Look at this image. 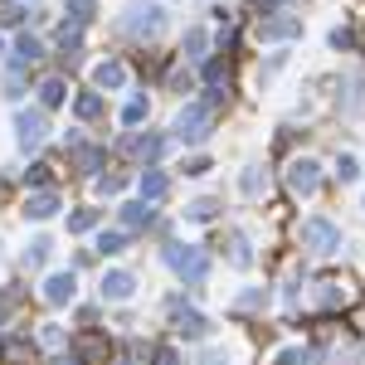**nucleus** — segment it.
<instances>
[{
	"label": "nucleus",
	"mask_w": 365,
	"mask_h": 365,
	"mask_svg": "<svg viewBox=\"0 0 365 365\" xmlns=\"http://www.w3.org/2000/svg\"><path fill=\"white\" fill-rule=\"evenodd\" d=\"M166 25V10L156 5V0H127V10H122V29L132 34V39H156Z\"/></svg>",
	"instance_id": "obj_1"
},
{
	"label": "nucleus",
	"mask_w": 365,
	"mask_h": 365,
	"mask_svg": "<svg viewBox=\"0 0 365 365\" xmlns=\"http://www.w3.org/2000/svg\"><path fill=\"white\" fill-rule=\"evenodd\" d=\"M210 122H215V103H210V98L185 103V108L175 113V137L180 141H205L210 137Z\"/></svg>",
	"instance_id": "obj_2"
},
{
	"label": "nucleus",
	"mask_w": 365,
	"mask_h": 365,
	"mask_svg": "<svg viewBox=\"0 0 365 365\" xmlns=\"http://www.w3.org/2000/svg\"><path fill=\"white\" fill-rule=\"evenodd\" d=\"M297 239H302V249H312V253H336L341 249V225H331L327 215H307L302 229H297Z\"/></svg>",
	"instance_id": "obj_3"
},
{
	"label": "nucleus",
	"mask_w": 365,
	"mask_h": 365,
	"mask_svg": "<svg viewBox=\"0 0 365 365\" xmlns=\"http://www.w3.org/2000/svg\"><path fill=\"white\" fill-rule=\"evenodd\" d=\"M166 263L185 282H190V287H200V282H205V273H210V258H205L195 244H170V249H166Z\"/></svg>",
	"instance_id": "obj_4"
},
{
	"label": "nucleus",
	"mask_w": 365,
	"mask_h": 365,
	"mask_svg": "<svg viewBox=\"0 0 365 365\" xmlns=\"http://www.w3.org/2000/svg\"><path fill=\"white\" fill-rule=\"evenodd\" d=\"M287 190L297 200H307L322 190V166H317V156H292L287 161Z\"/></svg>",
	"instance_id": "obj_5"
},
{
	"label": "nucleus",
	"mask_w": 365,
	"mask_h": 365,
	"mask_svg": "<svg viewBox=\"0 0 365 365\" xmlns=\"http://www.w3.org/2000/svg\"><path fill=\"white\" fill-rule=\"evenodd\" d=\"M44 137H49V122H44V113L39 108H20L15 113V141H20V151H39L44 146Z\"/></svg>",
	"instance_id": "obj_6"
},
{
	"label": "nucleus",
	"mask_w": 365,
	"mask_h": 365,
	"mask_svg": "<svg viewBox=\"0 0 365 365\" xmlns=\"http://www.w3.org/2000/svg\"><path fill=\"white\" fill-rule=\"evenodd\" d=\"M253 34H258V44H278V39H302V15H263L258 25H253Z\"/></svg>",
	"instance_id": "obj_7"
},
{
	"label": "nucleus",
	"mask_w": 365,
	"mask_h": 365,
	"mask_svg": "<svg viewBox=\"0 0 365 365\" xmlns=\"http://www.w3.org/2000/svg\"><path fill=\"white\" fill-rule=\"evenodd\" d=\"M132 292H137V278L132 273H122V268L103 273V302H127Z\"/></svg>",
	"instance_id": "obj_8"
},
{
	"label": "nucleus",
	"mask_w": 365,
	"mask_h": 365,
	"mask_svg": "<svg viewBox=\"0 0 365 365\" xmlns=\"http://www.w3.org/2000/svg\"><path fill=\"white\" fill-rule=\"evenodd\" d=\"M73 292H78V278H73V268H68V273H54V278L44 282V302H54V307L73 302Z\"/></svg>",
	"instance_id": "obj_9"
},
{
	"label": "nucleus",
	"mask_w": 365,
	"mask_h": 365,
	"mask_svg": "<svg viewBox=\"0 0 365 365\" xmlns=\"http://www.w3.org/2000/svg\"><path fill=\"white\" fill-rule=\"evenodd\" d=\"M175 331L185 341H205L210 336V322H205L200 312H180V302H175Z\"/></svg>",
	"instance_id": "obj_10"
},
{
	"label": "nucleus",
	"mask_w": 365,
	"mask_h": 365,
	"mask_svg": "<svg viewBox=\"0 0 365 365\" xmlns=\"http://www.w3.org/2000/svg\"><path fill=\"white\" fill-rule=\"evenodd\" d=\"M229 263H234V268H253V244H249V234H244V229H234V234H229Z\"/></svg>",
	"instance_id": "obj_11"
},
{
	"label": "nucleus",
	"mask_w": 365,
	"mask_h": 365,
	"mask_svg": "<svg viewBox=\"0 0 365 365\" xmlns=\"http://www.w3.org/2000/svg\"><path fill=\"white\" fill-rule=\"evenodd\" d=\"M25 215H29V220H49V215H58V195H54V190L29 195V200H25Z\"/></svg>",
	"instance_id": "obj_12"
},
{
	"label": "nucleus",
	"mask_w": 365,
	"mask_h": 365,
	"mask_svg": "<svg viewBox=\"0 0 365 365\" xmlns=\"http://www.w3.org/2000/svg\"><path fill=\"white\" fill-rule=\"evenodd\" d=\"M93 83H98V88H122V83H127V68H122L117 58H108V63L93 68Z\"/></svg>",
	"instance_id": "obj_13"
},
{
	"label": "nucleus",
	"mask_w": 365,
	"mask_h": 365,
	"mask_svg": "<svg viewBox=\"0 0 365 365\" xmlns=\"http://www.w3.org/2000/svg\"><path fill=\"white\" fill-rule=\"evenodd\" d=\"M180 49H185V58H205V54H210V29H205V25H190Z\"/></svg>",
	"instance_id": "obj_14"
},
{
	"label": "nucleus",
	"mask_w": 365,
	"mask_h": 365,
	"mask_svg": "<svg viewBox=\"0 0 365 365\" xmlns=\"http://www.w3.org/2000/svg\"><path fill=\"white\" fill-rule=\"evenodd\" d=\"M146 225H151V205H146V200L122 205V229H146Z\"/></svg>",
	"instance_id": "obj_15"
},
{
	"label": "nucleus",
	"mask_w": 365,
	"mask_h": 365,
	"mask_svg": "<svg viewBox=\"0 0 365 365\" xmlns=\"http://www.w3.org/2000/svg\"><path fill=\"white\" fill-rule=\"evenodd\" d=\"M239 190L249 200H258L263 190H268V175H263V166H244V175H239Z\"/></svg>",
	"instance_id": "obj_16"
},
{
	"label": "nucleus",
	"mask_w": 365,
	"mask_h": 365,
	"mask_svg": "<svg viewBox=\"0 0 365 365\" xmlns=\"http://www.w3.org/2000/svg\"><path fill=\"white\" fill-rule=\"evenodd\" d=\"M170 190V180L161 170H141V200H161Z\"/></svg>",
	"instance_id": "obj_17"
},
{
	"label": "nucleus",
	"mask_w": 365,
	"mask_h": 365,
	"mask_svg": "<svg viewBox=\"0 0 365 365\" xmlns=\"http://www.w3.org/2000/svg\"><path fill=\"white\" fill-rule=\"evenodd\" d=\"M234 307H239V312H258V307H268V287H249V292H239V297H234Z\"/></svg>",
	"instance_id": "obj_18"
},
{
	"label": "nucleus",
	"mask_w": 365,
	"mask_h": 365,
	"mask_svg": "<svg viewBox=\"0 0 365 365\" xmlns=\"http://www.w3.org/2000/svg\"><path fill=\"white\" fill-rule=\"evenodd\" d=\"M63 98H68V93H63L58 78H44V83H39V103H44V108H58Z\"/></svg>",
	"instance_id": "obj_19"
},
{
	"label": "nucleus",
	"mask_w": 365,
	"mask_h": 365,
	"mask_svg": "<svg viewBox=\"0 0 365 365\" xmlns=\"http://www.w3.org/2000/svg\"><path fill=\"white\" fill-rule=\"evenodd\" d=\"M215 210H220L215 200H195V205H185V220H195V225H210V220H215Z\"/></svg>",
	"instance_id": "obj_20"
},
{
	"label": "nucleus",
	"mask_w": 365,
	"mask_h": 365,
	"mask_svg": "<svg viewBox=\"0 0 365 365\" xmlns=\"http://www.w3.org/2000/svg\"><path fill=\"white\" fill-rule=\"evenodd\" d=\"M132 151H137V156H146V161H156V156L166 151V141H161V137H137V141H132Z\"/></svg>",
	"instance_id": "obj_21"
},
{
	"label": "nucleus",
	"mask_w": 365,
	"mask_h": 365,
	"mask_svg": "<svg viewBox=\"0 0 365 365\" xmlns=\"http://www.w3.org/2000/svg\"><path fill=\"white\" fill-rule=\"evenodd\" d=\"M49 249H54L49 239H34V244L25 249V268H44V258H49Z\"/></svg>",
	"instance_id": "obj_22"
},
{
	"label": "nucleus",
	"mask_w": 365,
	"mask_h": 365,
	"mask_svg": "<svg viewBox=\"0 0 365 365\" xmlns=\"http://www.w3.org/2000/svg\"><path fill=\"white\" fill-rule=\"evenodd\" d=\"M39 54H44V49H39V39H29V34L15 39V58H20V63H34Z\"/></svg>",
	"instance_id": "obj_23"
},
{
	"label": "nucleus",
	"mask_w": 365,
	"mask_h": 365,
	"mask_svg": "<svg viewBox=\"0 0 365 365\" xmlns=\"http://www.w3.org/2000/svg\"><path fill=\"white\" fill-rule=\"evenodd\" d=\"M98 220H103V215H98V210H78V215H73V220H68V234H88V229L98 225Z\"/></svg>",
	"instance_id": "obj_24"
},
{
	"label": "nucleus",
	"mask_w": 365,
	"mask_h": 365,
	"mask_svg": "<svg viewBox=\"0 0 365 365\" xmlns=\"http://www.w3.org/2000/svg\"><path fill=\"white\" fill-rule=\"evenodd\" d=\"M336 175H341V185H351V180L361 175V161H356V156H336Z\"/></svg>",
	"instance_id": "obj_25"
},
{
	"label": "nucleus",
	"mask_w": 365,
	"mask_h": 365,
	"mask_svg": "<svg viewBox=\"0 0 365 365\" xmlns=\"http://www.w3.org/2000/svg\"><path fill=\"white\" fill-rule=\"evenodd\" d=\"M141 117H146V98H132V103L122 108V127H137Z\"/></svg>",
	"instance_id": "obj_26"
},
{
	"label": "nucleus",
	"mask_w": 365,
	"mask_h": 365,
	"mask_svg": "<svg viewBox=\"0 0 365 365\" xmlns=\"http://www.w3.org/2000/svg\"><path fill=\"white\" fill-rule=\"evenodd\" d=\"M122 244H127V234H122V229H113V234H98V253H122Z\"/></svg>",
	"instance_id": "obj_27"
},
{
	"label": "nucleus",
	"mask_w": 365,
	"mask_h": 365,
	"mask_svg": "<svg viewBox=\"0 0 365 365\" xmlns=\"http://www.w3.org/2000/svg\"><path fill=\"white\" fill-rule=\"evenodd\" d=\"M68 15H73V25H88L93 20V0H68Z\"/></svg>",
	"instance_id": "obj_28"
},
{
	"label": "nucleus",
	"mask_w": 365,
	"mask_h": 365,
	"mask_svg": "<svg viewBox=\"0 0 365 365\" xmlns=\"http://www.w3.org/2000/svg\"><path fill=\"white\" fill-rule=\"evenodd\" d=\"M103 113V98H98V93H83V98H78V117H98Z\"/></svg>",
	"instance_id": "obj_29"
},
{
	"label": "nucleus",
	"mask_w": 365,
	"mask_h": 365,
	"mask_svg": "<svg viewBox=\"0 0 365 365\" xmlns=\"http://www.w3.org/2000/svg\"><path fill=\"white\" fill-rule=\"evenodd\" d=\"M322 287H327V292H322V297H317V302H322V307H336L341 297H346V292H341V282H322Z\"/></svg>",
	"instance_id": "obj_30"
},
{
	"label": "nucleus",
	"mask_w": 365,
	"mask_h": 365,
	"mask_svg": "<svg viewBox=\"0 0 365 365\" xmlns=\"http://www.w3.org/2000/svg\"><path fill=\"white\" fill-rule=\"evenodd\" d=\"M122 185H127V180H122V175H103V180H98V190H103V195H117V190H122Z\"/></svg>",
	"instance_id": "obj_31"
},
{
	"label": "nucleus",
	"mask_w": 365,
	"mask_h": 365,
	"mask_svg": "<svg viewBox=\"0 0 365 365\" xmlns=\"http://www.w3.org/2000/svg\"><path fill=\"white\" fill-rule=\"evenodd\" d=\"M302 361H307V351H282L278 356V365H302Z\"/></svg>",
	"instance_id": "obj_32"
},
{
	"label": "nucleus",
	"mask_w": 365,
	"mask_h": 365,
	"mask_svg": "<svg viewBox=\"0 0 365 365\" xmlns=\"http://www.w3.org/2000/svg\"><path fill=\"white\" fill-rule=\"evenodd\" d=\"M200 365H229V356H225V351H205V356H200Z\"/></svg>",
	"instance_id": "obj_33"
},
{
	"label": "nucleus",
	"mask_w": 365,
	"mask_h": 365,
	"mask_svg": "<svg viewBox=\"0 0 365 365\" xmlns=\"http://www.w3.org/2000/svg\"><path fill=\"white\" fill-rule=\"evenodd\" d=\"M156 365H175V351H156Z\"/></svg>",
	"instance_id": "obj_34"
},
{
	"label": "nucleus",
	"mask_w": 365,
	"mask_h": 365,
	"mask_svg": "<svg viewBox=\"0 0 365 365\" xmlns=\"http://www.w3.org/2000/svg\"><path fill=\"white\" fill-rule=\"evenodd\" d=\"M122 365H132V361H122Z\"/></svg>",
	"instance_id": "obj_35"
},
{
	"label": "nucleus",
	"mask_w": 365,
	"mask_h": 365,
	"mask_svg": "<svg viewBox=\"0 0 365 365\" xmlns=\"http://www.w3.org/2000/svg\"><path fill=\"white\" fill-rule=\"evenodd\" d=\"M0 49H5V44H0Z\"/></svg>",
	"instance_id": "obj_36"
}]
</instances>
